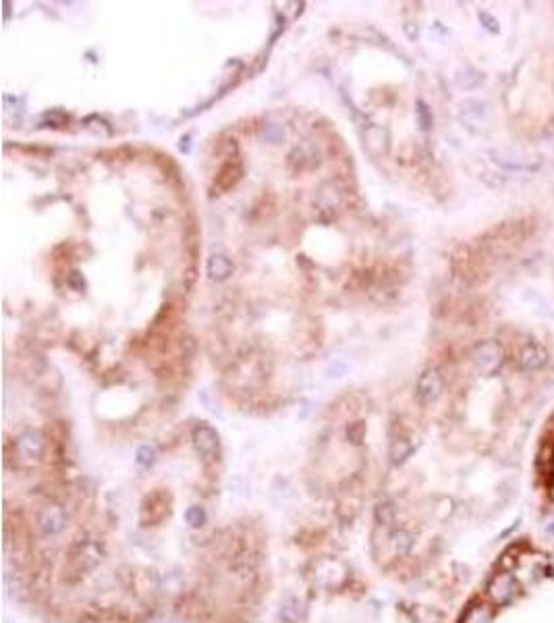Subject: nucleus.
I'll return each instance as SVG.
<instances>
[{"label":"nucleus","instance_id":"3","mask_svg":"<svg viewBox=\"0 0 554 623\" xmlns=\"http://www.w3.org/2000/svg\"><path fill=\"white\" fill-rule=\"evenodd\" d=\"M442 386H444V380H442L440 370H436V368L426 370L417 380V399L424 405L434 403L436 399L440 397V393H442Z\"/></svg>","mask_w":554,"mask_h":623},{"label":"nucleus","instance_id":"2","mask_svg":"<svg viewBox=\"0 0 554 623\" xmlns=\"http://www.w3.org/2000/svg\"><path fill=\"white\" fill-rule=\"evenodd\" d=\"M474 362L475 366L481 370V372H492L501 366V360H503V349L496 341H486L481 345H477L474 349Z\"/></svg>","mask_w":554,"mask_h":623},{"label":"nucleus","instance_id":"7","mask_svg":"<svg viewBox=\"0 0 554 623\" xmlns=\"http://www.w3.org/2000/svg\"><path fill=\"white\" fill-rule=\"evenodd\" d=\"M42 441L36 432H25L17 439V451H19V459L32 463L38 461L42 455Z\"/></svg>","mask_w":554,"mask_h":623},{"label":"nucleus","instance_id":"4","mask_svg":"<svg viewBox=\"0 0 554 623\" xmlns=\"http://www.w3.org/2000/svg\"><path fill=\"white\" fill-rule=\"evenodd\" d=\"M98 561H100V546L92 540L80 542L71 553V565L75 567V572H85L94 567Z\"/></svg>","mask_w":554,"mask_h":623},{"label":"nucleus","instance_id":"9","mask_svg":"<svg viewBox=\"0 0 554 623\" xmlns=\"http://www.w3.org/2000/svg\"><path fill=\"white\" fill-rule=\"evenodd\" d=\"M341 204H343V191L334 183H328L320 189V196H317L320 212H334V210H339Z\"/></svg>","mask_w":554,"mask_h":623},{"label":"nucleus","instance_id":"11","mask_svg":"<svg viewBox=\"0 0 554 623\" xmlns=\"http://www.w3.org/2000/svg\"><path fill=\"white\" fill-rule=\"evenodd\" d=\"M208 272H210L212 279L222 281V279H227V277L233 272V264H231V260H229L227 256L218 253V256H214V258L210 260V264H208Z\"/></svg>","mask_w":554,"mask_h":623},{"label":"nucleus","instance_id":"1","mask_svg":"<svg viewBox=\"0 0 554 623\" xmlns=\"http://www.w3.org/2000/svg\"><path fill=\"white\" fill-rule=\"evenodd\" d=\"M519 592V586L513 576L509 574H496L488 584V596L494 605H507L511 603Z\"/></svg>","mask_w":554,"mask_h":623},{"label":"nucleus","instance_id":"6","mask_svg":"<svg viewBox=\"0 0 554 623\" xmlns=\"http://www.w3.org/2000/svg\"><path fill=\"white\" fill-rule=\"evenodd\" d=\"M194 445L199 451V455H203L206 459H214L218 455V449H220L218 434L210 426H203V424L194 430Z\"/></svg>","mask_w":554,"mask_h":623},{"label":"nucleus","instance_id":"5","mask_svg":"<svg viewBox=\"0 0 554 623\" xmlns=\"http://www.w3.org/2000/svg\"><path fill=\"white\" fill-rule=\"evenodd\" d=\"M548 362V353L542 345L538 343H527L521 347L519 351V358H517V364L521 370H540L544 364Z\"/></svg>","mask_w":554,"mask_h":623},{"label":"nucleus","instance_id":"12","mask_svg":"<svg viewBox=\"0 0 554 623\" xmlns=\"http://www.w3.org/2000/svg\"><path fill=\"white\" fill-rule=\"evenodd\" d=\"M488 622H490V609H486L484 605H479V607L470 609V613H467V617H465V622L463 623H488Z\"/></svg>","mask_w":554,"mask_h":623},{"label":"nucleus","instance_id":"8","mask_svg":"<svg viewBox=\"0 0 554 623\" xmlns=\"http://www.w3.org/2000/svg\"><path fill=\"white\" fill-rule=\"evenodd\" d=\"M38 524H40V528L44 530V534H56V532H61L63 526H65V513H63L61 507H56V505H48V507L42 509L40 517H38Z\"/></svg>","mask_w":554,"mask_h":623},{"label":"nucleus","instance_id":"10","mask_svg":"<svg viewBox=\"0 0 554 623\" xmlns=\"http://www.w3.org/2000/svg\"><path fill=\"white\" fill-rule=\"evenodd\" d=\"M239 177H241V165H239V163H233V161H229L227 165H222V168L218 170V175H216V185H218L220 189H231V187L239 181Z\"/></svg>","mask_w":554,"mask_h":623}]
</instances>
